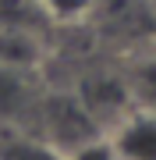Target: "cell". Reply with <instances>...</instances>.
<instances>
[{
	"label": "cell",
	"mask_w": 156,
	"mask_h": 160,
	"mask_svg": "<svg viewBox=\"0 0 156 160\" xmlns=\"http://www.w3.org/2000/svg\"><path fill=\"white\" fill-rule=\"evenodd\" d=\"M110 142L117 149V160H156V114L128 118Z\"/></svg>",
	"instance_id": "6da1fadb"
},
{
	"label": "cell",
	"mask_w": 156,
	"mask_h": 160,
	"mask_svg": "<svg viewBox=\"0 0 156 160\" xmlns=\"http://www.w3.org/2000/svg\"><path fill=\"white\" fill-rule=\"evenodd\" d=\"M35 110V96L29 78L21 75V64L0 61V121H18Z\"/></svg>",
	"instance_id": "7a4b0ae2"
},
{
	"label": "cell",
	"mask_w": 156,
	"mask_h": 160,
	"mask_svg": "<svg viewBox=\"0 0 156 160\" xmlns=\"http://www.w3.org/2000/svg\"><path fill=\"white\" fill-rule=\"evenodd\" d=\"M43 7V14L53 18V22H78L92 11L96 0H35Z\"/></svg>",
	"instance_id": "3957f363"
},
{
	"label": "cell",
	"mask_w": 156,
	"mask_h": 160,
	"mask_svg": "<svg viewBox=\"0 0 156 160\" xmlns=\"http://www.w3.org/2000/svg\"><path fill=\"white\" fill-rule=\"evenodd\" d=\"M0 160H64V157L46 142H14L0 153Z\"/></svg>",
	"instance_id": "277c9868"
}]
</instances>
